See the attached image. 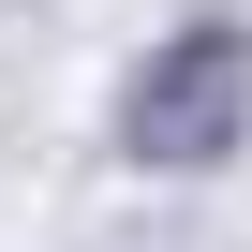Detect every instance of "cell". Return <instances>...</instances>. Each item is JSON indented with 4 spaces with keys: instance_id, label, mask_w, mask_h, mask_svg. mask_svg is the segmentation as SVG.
Segmentation results:
<instances>
[{
    "instance_id": "1",
    "label": "cell",
    "mask_w": 252,
    "mask_h": 252,
    "mask_svg": "<svg viewBox=\"0 0 252 252\" xmlns=\"http://www.w3.org/2000/svg\"><path fill=\"white\" fill-rule=\"evenodd\" d=\"M237 89H252V60H237L222 30H193L178 60H149V74H134V163H208V149L237 134Z\"/></svg>"
}]
</instances>
